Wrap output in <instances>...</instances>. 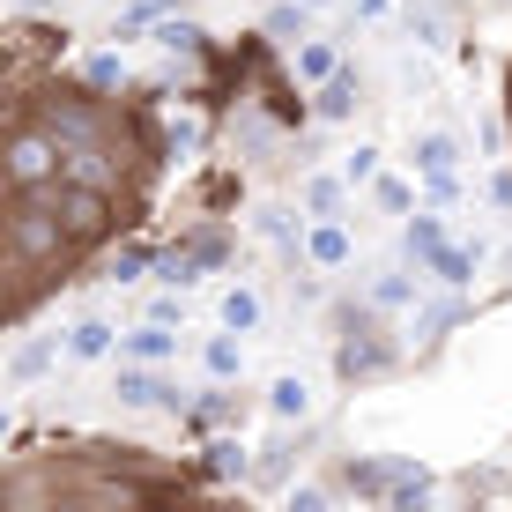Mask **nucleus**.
<instances>
[{"instance_id":"obj_5","label":"nucleus","mask_w":512,"mask_h":512,"mask_svg":"<svg viewBox=\"0 0 512 512\" xmlns=\"http://www.w3.org/2000/svg\"><path fill=\"white\" fill-rule=\"evenodd\" d=\"M112 349H119V327L104 320V312H82V320L67 327V357L75 364H97V357H112Z\"/></svg>"},{"instance_id":"obj_28","label":"nucleus","mask_w":512,"mask_h":512,"mask_svg":"<svg viewBox=\"0 0 512 512\" xmlns=\"http://www.w3.org/2000/svg\"><path fill=\"white\" fill-rule=\"evenodd\" d=\"M282 512H327V490L320 483H297L290 498H282Z\"/></svg>"},{"instance_id":"obj_24","label":"nucleus","mask_w":512,"mask_h":512,"mask_svg":"<svg viewBox=\"0 0 512 512\" xmlns=\"http://www.w3.org/2000/svg\"><path fill=\"white\" fill-rule=\"evenodd\" d=\"M409 297H416V282H409V275H379V282H372V305H379V312H401Z\"/></svg>"},{"instance_id":"obj_16","label":"nucleus","mask_w":512,"mask_h":512,"mask_svg":"<svg viewBox=\"0 0 512 512\" xmlns=\"http://www.w3.org/2000/svg\"><path fill=\"white\" fill-rule=\"evenodd\" d=\"M438 253H446V223H438L431 208H416V216H409V260H416V268H431Z\"/></svg>"},{"instance_id":"obj_31","label":"nucleus","mask_w":512,"mask_h":512,"mask_svg":"<svg viewBox=\"0 0 512 512\" xmlns=\"http://www.w3.org/2000/svg\"><path fill=\"white\" fill-rule=\"evenodd\" d=\"M386 8H394V0H357V15H364V23H386Z\"/></svg>"},{"instance_id":"obj_15","label":"nucleus","mask_w":512,"mask_h":512,"mask_svg":"<svg viewBox=\"0 0 512 512\" xmlns=\"http://www.w3.org/2000/svg\"><path fill=\"white\" fill-rule=\"evenodd\" d=\"M357 104H364V75H349V67H342V75H334L327 90L312 97V112H320V119H349Z\"/></svg>"},{"instance_id":"obj_9","label":"nucleus","mask_w":512,"mask_h":512,"mask_svg":"<svg viewBox=\"0 0 512 512\" xmlns=\"http://www.w3.org/2000/svg\"><path fill=\"white\" fill-rule=\"evenodd\" d=\"M342 483L357 490V498L386 505V498H394V483H401V461H349V468H342Z\"/></svg>"},{"instance_id":"obj_1","label":"nucleus","mask_w":512,"mask_h":512,"mask_svg":"<svg viewBox=\"0 0 512 512\" xmlns=\"http://www.w3.org/2000/svg\"><path fill=\"white\" fill-rule=\"evenodd\" d=\"M119 223H127V216H119V201H112V193H97V186H67L60 179V231H67V253H90V245H104V238H112L119 231Z\"/></svg>"},{"instance_id":"obj_17","label":"nucleus","mask_w":512,"mask_h":512,"mask_svg":"<svg viewBox=\"0 0 512 512\" xmlns=\"http://www.w3.org/2000/svg\"><path fill=\"white\" fill-rule=\"evenodd\" d=\"M342 186H349V179H327V171H320V179H305V186H297L305 216H312V223H342V216H334V208H342Z\"/></svg>"},{"instance_id":"obj_33","label":"nucleus","mask_w":512,"mask_h":512,"mask_svg":"<svg viewBox=\"0 0 512 512\" xmlns=\"http://www.w3.org/2000/svg\"><path fill=\"white\" fill-rule=\"evenodd\" d=\"M461 512H483V505H461Z\"/></svg>"},{"instance_id":"obj_22","label":"nucleus","mask_w":512,"mask_h":512,"mask_svg":"<svg viewBox=\"0 0 512 512\" xmlns=\"http://www.w3.org/2000/svg\"><path fill=\"white\" fill-rule=\"evenodd\" d=\"M342 179L349 186H379V149H372V141H357V149L342 156Z\"/></svg>"},{"instance_id":"obj_25","label":"nucleus","mask_w":512,"mask_h":512,"mask_svg":"<svg viewBox=\"0 0 512 512\" xmlns=\"http://www.w3.org/2000/svg\"><path fill=\"white\" fill-rule=\"evenodd\" d=\"M282 475H290V438H275V446L253 461V483H282Z\"/></svg>"},{"instance_id":"obj_21","label":"nucleus","mask_w":512,"mask_h":512,"mask_svg":"<svg viewBox=\"0 0 512 512\" xmlns=\"http://www.w3.org/2000/svg\"><path fill=\"white\" fill-rule=\"evenodd\" d=\"M475 260H483L475 245H446V253L431 260V275L446 282V290H468V282H475Z\"/></svg>"},{"instance_id":"obj_26","label":"nucleus","mask_w":512,"mask_h":512,"mask_svg":"<svg viewBox=\"0 0 512 512\" xmlns=\"http://www.w3.org/2000/svg\"><path fill=\"white\" fill-rule=\"evenodd\" d=\"M268 30H275V38H290V52L312 38V30H305V15H297V8H275V15H268Z\"/></svg>"},{"instance_id":"obj_12","label":"nucleus","mask_w":512,"mask_h":512,"mask_svg":"<svg viewBox=\"0 0 512 512\" xmlns=\"http://www.w3.org/2000/svg\"><path fill=\"white\" fill-rule=\"evenodd\" d=\"M201 372L216 379V386L238 379L245 372V334H208V342H201Z\"/></svg>"},{"instance_id":"obj_32","label":"nucleus","mask_w":512,"mask_h":512,"mask_svg":"<svg viewBox=\"0 0 512 512\" xmlns=\"http://www.w3.org/2000/svg\"><path fill=\"white\" fill-rule=\"evenodd\" d=\"M483 8H505V0H483Z\"/></svg>"},{"instance_id":"obj_20","label":"nucleus","mask_w":512,"mask_h":512,"mask_svg":"<svg viewBox=\"0 0 512 512\" xmlns=\"http://www.w3.org/2000/svg\"><path fill=\"white\" fill-rule=\"evenodd\" d=\"M156 260H164V253H156V245H119V253L104 260V275H112L119 290H127V282H141V275L156 268Z\"/></svg>"},{"instance_id":"obj_18","label":"nucleus","mask_w":512,"mask_h":512,"mask_svg":"<svg viewBox=\"0 0 512 512\" xmlns=\"http://www.w3.org/2000/svg\"><path fill=\"white\" fill-rule=\"evenodd\" d=\"M82 82H90V90L104 97V90H127L134 67H127V52H90V60H82Z\"/></svg>"},{"instance_id":"obj_30","label":"nucleus","mask_w":512,"mask_h":512,"mask_svg":"<svg viewBox=\"0 0 512 512\" xmlns=\"http://www.w3.org/2000/svg\"><path fill=\"white\" fill-rule=\"evenodd\" d=\"M423 193H431V208H453V193H461V186H453V179H423Z\"/></svg>"},{"instance_id":"obj_2","label":"nucleus","mask_w":512,"mask_h":512,"mask_svg":"<svg viewBox=\"0 0 512 512\" xmlns=\"http://www.w3.org/2000/svg\"><path fill=\"white\" fill-rule=\"evenodd\" d=\"M127 409H179V386L164 372H149V364H119V386H112Z\"/></svg>"},{"instance_id":"obj_3","label":"nucleus","mask_w":512,"mask_h":512,"mask_svg":"<svg viewBox=\"0 0 512 512\" xmlns=\"http://www.w3.org/2000/svg\"><path fill=\"white\" fill-rule=\"evenodd\" d=\"M386 364H394V349H386V342H379L372 327L342 334V349H334V372H342V379H379Z\"/></svg>"},{"instance_id":"obj_13","label":"nucleus","mask_w":512,"mask_h":512,"mask_svg":"<svg viewBox=\"0 0 512 512\" xmlns=\"http://www.w3.org/2000/svg\"><path fill=\"white\" fill-rule=\"evenodd\" d=\"M268 416H275V423H305V416H312V386L297 379V372H282V379L268 386Z\"/></svg>"},{"instance_id":"obj_27","label":"nucleus","mask_w":512,"mask_h":512,"mask_svg":"<svg viewBox=\"0 0 512 512\" xmlns=\"http://www.w3.org/2000/svg\"><path fill=\"white\" fill-rule=\"evenodd\" d=\"M193 38H201V23H186V15H171V23L156 30V45H164V52H186Z\"/></svg>"},{"instance_id":"obj_6","label":"nucleus","mask_w":512,"mask_h":512,"mask_svg":"<svg viewBox=\"0 0 512 512\" xmlns=\"http://www.w3.org/2000/svg\"><path fill=\"white\" fill-rule=\"evenodd\" d=\"M290 67H297V82H312V90H327L334 75H342V45L334 38H305L290 52Z\"/></svg>"},{"instance_id":"obj_8","label":"nucleus","mask_w":512,"mask_h":512,"mask_svg":"<svg viewBox=\"0 0 512 512\" xmlns=\"http://www.w3.org/2000/svg\"><path fill=\"white\" fill-rule=\"evenodd\" d=\"M305 260L312 268H349V260H357V238H349L342 223H312L305 231Z\"/></svg>"},{"instance_id":"obj_29","label":"nucleus","mask_w":512,"mask_h":512,"mask_svg":"<svg viewBox=\"0 0 512 512\" xmlns=\"http://www.w3.org/2000/svg\"><path fill=\"white\" fill-rule=\"evenodd\" d=\"M231 416H238L231 394H208V401H201V423H231Z\"/></svg>"},{"instance_id":"obj_11","label":"nucleus","mask_w":512,"mask_h":512,"mask_svg":"<svg viewBox=\"0 0 512 512\" xmlns=\"http://www.w3.org/2000/svg\"><path fill=\"white\" fill-rule=\"evenodd\" d=\"M52 357H60V342H52V334H30V342H15V357H8V379H15V386L45 379V372H52Z\"/></svg>"},{"instance_id":"obj_19","label":"nucleus","mask_w":512,"mask_h":512,"mask_svg":"<svg viewBox=\"0 0 512 512\" xmlns=\"http://www.w3.org/2000/svg\"><path fill=\"white\" fill-rule=\"evenodd\" d=\"M164 23H171V0H127L112 38H141V30H164Z\"/></svg>"},{"instance_id":"obj_14","label":"nucleus","mask_w":512,"mask_h":512,"mask_svg":"<svg viewBox=\"0 0 512 512\" xmlns=\"http://www.w3.org/2000/svg\"><path fill=\"white\" fill-rule=\"evenodd\" d=\"M453 164H461V141H453V134H416V171H423V179H453Z\"/></svg>"},{"instance_id":"obj_23","label":"nucleus","mask_w":512,"mask_h":512,"mask_svg":"<svg viewBox=\"0 0 512 512\" xmlns=\"http://www.w3.org/2000/svg\"><path fill=\"white\" fill-rule=\"evenodd\" d=\"M372 201L386 208V216H409V208H416V186H409V179H386V171H379V186H372Z\"/></svg>"},{"instance_id":"obj_10","label":"nucleus","mask_w":512,"mask_h":512,"mask_svg":"<svg viewBox=\"0 0 512 512\" xmlns=\"http://www.w3.org/2000/svg\"><path fill=\"white\" fill-rule=\"evenodd\" d=\"M216 327H223V334H253V327H260V290L231 282V290L216 297Z\"/></svg>"},{"instance_id":"obj_7","label":"nucleus","mask_w":512,"mask_h":512,"mask_svg":"<svg viewBox=\"0 0 512 512\" xmlns=\"http://www.w3.org/2000/svg\"><path fill=\"white\" fill-rule=\"evenodd\" d=\"M386 512H438V475L401 461V483H394V498H386Z\"/></svg>"},{"instance_id":"obj_4","label":"nucleus","mask_w":512,"mask_h":512,"mask_svg":"<svg viewBox=\"0 0 512 512\" xmlns=\"http://www.w3.org/2000/svg\"><path fill=\"white\" fill-rule=\"evenodd\" d=\"M171 349H179V334H171L164 320H141V327L119 334V364H149V372H164Z\"/></svg>"}]
</instances>
